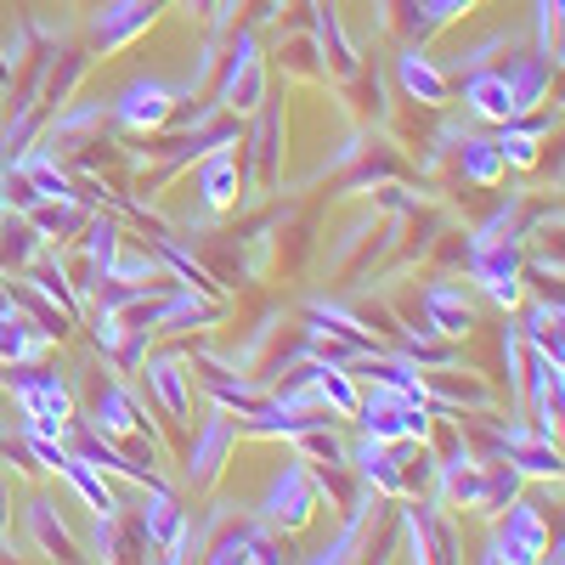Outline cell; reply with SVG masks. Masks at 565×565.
<instances>
[{
	"instance_id": "1",
	"label": "cell",
	"mask_w": 565,
	"mask_h": 565,
	"mask_svg": "<svg viewBox=\"0 0 565 565\" xmlns=\"http://www.w3.org/2000/svg\"><path fill=\"white\" fill-rule=\"evenodd\" d=\"M186 537H193V554H204L215 565H232V559L277 565V559H289V537H282L277 526H266L260 514H232V503H215L204 532L186 526Z\"/></svg>"
},
{
	"instance_id": "2",
	"label": "cell",
	"mask_w": 565,
	"mask_h": 565,
	"mask_svg": "<svg viewBox=\"0 0 565 565\" xmlns=\"http://www.w3.org/2000/svg\"><path fill=\"white\" fill-rule=\"evenodd\" d=\"M226 57L221 63V85H215V103L226 114H255L266 103V63H260V40H255V23H232L226 29Z\"/></svg>"
},
{
	"instance_id": "3",
	"label": "cell",
	"mask_w": 565,
	"mask_h": 565,
	"mask_svg": "<svg viewBox=\"0 0 565 565\" xmlns=\"http://www.w3.org/2000/svg\"><path fill=\"white\" fill-rule=\"evenodd\" d=\"M476 559H487V565H532V559H548V521H543V509L514 492L492 514V532H487V543H481Z\"/></svg>"
},
{
	"instance_id": "4",
	"label": "cell",
	"mask_w": 565,
	"mask_h": 565,
	"mask_svg": "<svg viewBox=\"0 0 565 565\" xmlns=\"http://www.w3.org/2000/svg\"><path fill=\"white\" fill-rule=\"evenodd\" d=\"M351 418L362 424V436H373V441H430V402L385 391V385L356 391V413Z\"/></svg>"
},
{
	"instance_id": "5",
	"label": "cell",
	"mask_w": 565,
	"mask_h": 565,
	"mask_svg": "<svg viewBox=\"0 0 565 565\" xmlns=\"http://www.w3.org/2000/svg\"><path fill=\"white\" fill-rule=\"evenodd\" d=\"M521 238H469L463 244V271L481 282V295L503 311L526 300V277H521Z\"/></svg>"
},
{
	"instance_id": "6",
	"label": "cell",
	"mask_w": 565,
	"mask_h": 565,
	"mask_svg": "<svg viewBox=\"0 0 565 565\" xmlns=\"http://www.w3.org/2000/svg\"><path fill=\"white\" fill-rule=\"evenodd\" d=\"M317 481H311V463L306 458H289L271 476V487L260 492V503H255V514L266 526H277L282 537H295V532H306L311 526V514H317Z\"/></svg>"
},
{
	"instance_id": "7",
	"label": "cell",
	"mask_w": 565,
	"mask_h": 565,
	"mask_svg": "<svg viewBox=\"0 0 565 565\" xmlns=\"http://www.w3.org/2000/svg\"><path fill=\"white\" fill-rule=\"evenodd\" d=\"M7 385H12L23 418H29V430L63 436L68 424L79 418V413H74V391H68V380H63V373H52V367H34V373H18V367H12V380H7Z\"/></svg>"
},
{
	"instance_id": "8",
	"label": "cell",
	"mask_w": 565,
	"mask_h": 565,
	"mask_svg": "<svg viewBox=\"0 0 565 565\" xmlns=\"http://www.w3.org/2000/svg\"><path fill=\"white\" fill-rule=\"evenodd\" d=\"M181 103H186V90H181L175 79L148 74V79H130L119 97L108 103V119H114L119 130H164Z\"/></svg>"
},
{
	"instance_id": "9",
	"label": "cell",
	"mask_w": 565,
	"mask_h": 565,
	"mask_svg": "<svg viewBox=\"0 0 565 565\" xmlns=\"http://www.w3.org/2000/svg\"><path fill=\"white\" fill-rule=\"evenodd\" d=\"M136 526L148 537V548H159L164 559H193V537H186V509L170 487H141V509H136Z\"/></svg>"
},
{
	"instance_id": "10",
	"label": "cell",
	"mask_w": 565,
	"mask_h": 565,
	"mask_svg": "<svg viewBox=\"0 0 565 565\" xmlns=\"http://www.w3.org/2000/svg\"><path fill=\"white\" fill-rule=\"evenodd\" d=\"M170 0H103V12L85 23V40H90V52H125L130 40H141L159 18H164Z\"/></svg>"
},
{
	"instance_id": "11",
	"label": "cell",
	"mask_w": 565,
	"mask_h": 565,
	"mask_svg": "<svg viewBox=\"0 0 565 565\" xmlns=\"http://www.w3.org/2000/svg\"><path fill=\"white\" fill-rule=\"evenodd\" d=\"M232 447H238V418L215 407V413L199 424V430H193V447H186V487H193V492L215 487Z\"/></svg>"
},
{
	"instance_id": "12",
	"label": "cell",
	"mask_w": 565,
	"mask_h": 565,
	"mask_svg": "<svg viewBox=\"0 0 565 565\" xmlns=\"http://www.w3.org/2000/svg\"><path fill=\"white\" fill-rule=\"evenodd\" d=\"M85 430H97V436H108V441L141 430V436H153V441H159L153 418L141 413V402H136L119 380H97V391H90V413H85Z\"/></svg>"
},
{
	"instance_id": "13",
	"label": "cell",
	"mask_w": 565,
	"mask_h": 565,
	"mask_svg": "<svg viewBox=\"0 0 565 565\" xmlns=\"http://www.w3.org/2000/svg\"><path fill=\"white\" fill-rule=\"evenodd\" d=\"M391 74H396V85L407 90L418 108H447V103H452V79H447V68H441L430 52H424L418 40H407L402 52H396Z\"/></svg>"
},
{
	"instance_id": "14",
	"label": "cell",
	"mask_w": 565,
	"mask_h": 565,
	"mask_svg": "<svg viewBox=\"0 0 565 565\" xmlns=\"http://www.w3.org/2000/svg\"><path fill=\"white\" fill-rule=\"evenodd\" d=\"M74 244H79V266H74V289L79 295H90L97 282L108 277V266H114V255H119V244H125V232H119V221L114 215H85V226L74 232Z\"/></svg>"
},
{
	"instance_id": "15",
	"label": "cell",
	"mask_w": 565,
	"mask_h": 565,
	"mask_svg": "<svg viewBox=\"0 0 565 565\" xmlns=\"http://www.w3.org/2000/svg\"><path fill=\"white\" fill-rule=\"evenodd\" d=\"M418 317L430 328L436 340H469V328H476V306L463 300L458 282H424L418 289Z\"/></svg>"
},
{
	"instance_id": "16",
	"label": "cell",
	"mask_w": 565,
	"mask_h": 565,
	"mask_svg": "<svg viewBox=\"0 0 565 565\" xmlns=\"http://www.w3.org/2000/svg\"><path fill=\"white\" fill-rule=\"evenodd\" d=\"M136 373H148V391L159 396V407H164L175 424H193V373H186V356H181V351L141 356Z\"/></svg>"
},
{
	"instance_id": "17",
	"label": "cell",
	"mask_w": 565,
	"mask_h": 565,
	"mask_svg": "<svg viewBox=\"0 0 565 565\" xmlns=\"http://www.w3.org/2000/svg\"><path fill=\"white\" fill-rule=\"evenodd\" d=\"M193 193H199V204H204L210 215L238 210V199H244V159L226 153V148L204 153V159H199V175H193Z\"/></svg>"
},
{
	"instance_id": "18",
	"label": "cell",
	"mask_w": 565,
	"mask_h": 565,
	"mask_svg": "<svg viewBox=\"0 0 565 565\" xmlns=\"http://www.w3.org/2000/svg\"><path fill=\"white\" fill-rule=\"evenodd\" d=\"M45 345H52V334H45V328L7 289V295H0V362H7V367H29V362L45 356Z\"/></svg>"
},
{
	"instance_id": "19",
	"label": "cell",
	"mask_w": 565,
	"mask_h": 565,
	"mask_svg": "<svg viewBox=\"0 0 565 565\" xmlns=\"http://www.w3.org/2000/svg\"><path fill=\"white\" fill-rule=\"evenodd\" d=\"M498 74H503V85H509L514 119H521V114H537V108H543L548 79H554V63H548V57H537V52H521V57L498 63Z\"/></svg>"
},
{
	"instance_id": "20",
	"label": "cell",
	"mask_w": 565,
	"mask_h": 565,
	"mask_svg": "<svg viewBox=\"0 0 565 565\" xmlns=\"http://www.w3.org/2000/svg\"><path fill=\"white\" fill-rule=\"evenodd\" d=\"M373 509H380V492L373 487H356V498L345 503V526L328 537L317 554H306L311 565H340V559H356L362 554V537H367V521H373Z\"/></svg>"
},
{
	"instance_id": "21",
	"label": "cell",
	"mask_w": 565,
	"mask_h": 565,
	"mask_svg": "<svg viewBox=\"0 0 565 565\" xmlns=\"http://www.w3.org/2000/svg\"><path fill=\"white\" fill-rule=\"evenodd\" d=\"M554 130V114H521V119H503L498 125V153H503V164H514V170H532L537 164V153H543V136Z\"/></svg>"
},
{
	"instance_id": "22",
	"label": "cell",
	"mask_w": 565,
	"mask_h": 565,
	"mask_svg": "<svg viewBox=\"0 0 565 565\" xmlns=\"http://www.w3.org/2000/svg\"><path fill=\"white\" fill-rule=\"evenodd\" d=\"M23 277H29V282H34V289H40L45 300H52V306H63L68 317H79V311H85V295L68 282V266H63L57 244H45V249H40L29 266H23Z\"/></svg>"
},
{
	"instance_id": "23",
	"label": "cell",
	"mask_w": 565,
	"mask_h": 565,
	"mask_svg": "<svg viewBox=\"0 0 565 565\" xmlns=\"http://www.w3.org/2000/svg\"><path fill=\"white\" fill-rule=\"evenodd\" d=\"M463 108H469V119H481V125H503V119H514V103H509L503 74H498V68L469 74V79H463Z\"/></svg>"
},
{
	"instance_id": "24",
	"label": "cell",
	"mask_w": 565,
	"mask_h": 565,
	"mask_svg": "<svg viewBox=\"0 0 565 565\" xmlns=\"http://www.w3.org/2000/svg\"><path fill=\"white\" fill-rule=\"evenodd\" d=\"M23 526H29V537L52 554V559H85V548L74 543V532L63 526V514H57V503H45V498H34L29 509H23Z\"/></svg>"
},
{
	"instance_id": "25",
	"label": "cell",
	"mask_w": 565,
	"mask_h": 565,
	"mask_svg": "<svg viewBox=\"0 0 565 565\" xmlns=\"http://www.w3.org/2000/svg\"><path fill=\"white\" fill-rule=\"evenodd\" d=\"M85 215H90V210H85L79 199H40V204L23 210V221L40 232L45 244H74V232L85 226Z\"/></svg>"
},
{
	"instance_id": "26",
	"label": "cell",
	"mask_w": 565,
	"mask_h": 565,
	"mask_svg": "<svg viewBox=\"0 0 565 565\" xmlns=\"http://www.w3.org/2000/svg\"><path fill=\"white\" fill-rule=\"evenodd\" d=\"M476 0H396V12H402V34L407 40H430L436 29H447L458 12H469Z\"/></svg>"
},
{
	"instance_id": "27",
	"label": "cell",
	"mask_w": 565,
	"mask_h": 565,
	"mask_svg": "<svg viewBox=\"0 0 565 565\" xmlns=\"http://www.w3.org/2000/svg\"><path fill=\"white\" fill-rule=\"evenodd\" d=\"M521 340L532 345V351H543V356H554L559 362V295H537L526 311H521Z\"/></svg>"
},
{
	"instance_id": "28",
	"label": "cell",
	"mask_w": 565,
	"mask_h": 565,
	"mask_svg": "<svg viewBox=\"0 0 565 565\" xmlns=\"http://www.w3.org/2000/svg\"><path fill=\"white\" fill-rule=\"evenodd\" d=\"M458 170H463V181H476V186H492L509 164H503V153H498V141L492 136H458Z\"/></svg>"
},
{
	"instance_id": "29",
	"label": "cell",
	"mask_w": 565,
	"mask_h": 565,
	"mask_svg": "<svg viewBox=\"0 0 565 565\" xmlns=\"http://www.w3.org/2000/svg\"><path fill=\"white\" fill-rule=\"evenodd\" d=\"M311 12H317V52L334 57L340 74H356V45L340 29V7H334V0H311Z\"/></svg>"
},
{
	"instance_id": "30",
	"label": "cell",
	"mask_w": 565,
	"mask_h": 565,
	"mask_svg": "<svg viewBox=\"0 0 565 565\" xmlns=\"http://www.w3.org/2000/svg\"><path fill=\"white\" fill-rule=\"evenodd\" d=\"M57 476H63V481H68L90 509H97V514H119V498H114V487L103 481V469H97V463H85V458H74V452H68Z\"/></svg>"
},
{
	"instance_id": "31",
	"label": "cell",
	"mask_w": 565,
	"mask_h": 565,
	"mask_svg": "<svg viewBox=\"0 0 565 565\" xmlns=\"http://www.w3.org/2000/svg\"><path fill=\"white\" fill-rule=\"evenodd\" d=\"M103 119H108V103H63V108H52V119H40V125H45L52 141H74V136H85L90 125H103Z\"/></svg>"
},
{
	"instance_id": "32",
	"label": "cell",
	"mask_w": 565,
	"mask_h": 565,
	"mask_svg": "<svg viewBox=\"0 0 565 565\" xmlns=\"http://www.w3.org/2000/svg\"><path fill=\"white\" fill-rule=\"evenodd\" d=\"M12 300H18V306H23V311H29V317L45 328V334H52V340H63L68 328H74V317H68L63 306H52V300H45V295L34 289V282H29V277H18V282H12Z\"/></svg>"
},
{
	"instance_id": "33",
	"label": "cell",
	"mask_w": 565,
	"mask_h": 565,
	"mask_svg": "<svg viewBox=\"0 0 565 565\" xmlns=\"http://www.w3.org/2000/svg\"><path fill=\"white\" fill-rule=\"evenodd\" d=\"M40 249H45V238H40V232H34L29 221H18V215H12V221H7V232H0V260L23 271Z\"/></svg>"
},
{
	"instance_id": "34",
	"label": "cell",
	"mask_w": 565,
	"mask_h": 565,
	"mask_svg": "<svg viewBox=\"0 0 565 565\" xmlns=\"http://www.w3.org/2000/svg\"><path fill=\"white\" fill-rule=\"evenodd\" d=\"M559 7L565 0H532V29H537V57L559 68Z\"/></svg>"
},
{
	"instance_id": "35",
	"label": "cell",
	"mask_w": 565,
	"mask_h": 565,
	"mask_svg": "<svg viewBox=\"0 0 565 565\" xmlns=\"http://www.w3.org/2000/svg\"><path fill=\"white\" fill-rule=\"evenodd\" d=\"M498 52H514V34H487L481 45H469V52L452 63V74L469 79V74H481V68H498ZM452 74H447V79H452Z\"/></svg>"
},
{
	"instance_id": "36",
	"label": "cell",
	"mask_w": 565,
	"mask_h": 565,
	"mask_svg": "<svg viewBox=\"0 0 565 565\" xmlns=\"http://www.w3.org/2000/svg\"><path fill=\"white\" fill-rule=\"evenodd\" d=\"M255 175L260 181H271L277 175V148H271V141H277V114H260V125H255Z\"/></svg>"
},
{
	"instance_id": "37",
	"label": "cell",
	"mask_w": 565,
	"mask_h": 565,
	"mask_svg": "<svg viewBox=\"0 0 565 565\" xmlns=\"http://www.w3.org/2000/svg\"><path fill=\"white\" fill-rule=\"evenodd\" d=\"M119 334H125V317H119V311H108V306H90V340H97V351H103V356L119 345Z\"/></svg>"
},
{
	"instance_id": "38",
	"label": "cell",
	"mask_w": 565,
	"mask_h": 565,
	"mask_svg": "<svg viewBox=\"0 0 565 565\" xmlns=\"http://www.w3.org/2000/svg\"><path fill=\"white\" fill-rule=\"evenodd\" d=\"M12 79H18V63H12V57H7V45H0V90H7V85H12Z\"/></svg>"
},
{
	"instance_id": "39",
	"label": "cell",
	"mask_w": 565,
	"mask_h": 565,
	"mask_svg": "<svg viewBox=\"0 0 565 565\" xmlns=\"http://www.w3.org/2000/svg\"><path fill=\"white\" fill-rule=\"evenodd\" d=\"M7 221H12V204H7V199H0V232H7Z\"/></svg>"
},
{
	"instance_id": "40",
	"label": "cell",
	"mask_w": 565,
	"mask_h": 565,
	"mask_svg": "<svg viewBox=\"0 0 565 565\" xmlns=\"http://www.w3.org/2000/svg\"><path fill=\"white\" fill-rule=\"evenodd\" d=\"M186 7H193L199 18H210V0H186Z\"/></svg>"
}]
</instances>
